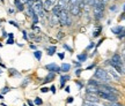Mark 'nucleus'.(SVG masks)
<instances>
[{
    "label": "nucleus",
    "mask_w": 125,
    "mask_h": 106,
    "mask_svg": "<svg viewBox=\"0 0 125 106\" xmlns=\"http://www.w3.org/2000/svg\"><path fill=\"white\" fill-rule=\"evenodd\" d=\"M94 76L96 79L101 80V82H103V83H109L112 80L111 76L109 75V73L105 69H103V68H96V71L94 73Z\"/></svg>",
    "instance_id": "obj_1"
},
{
    "label": "nucleus",
    "mask_w": 125,
    "mask_h": 106,
    "mask_svg": "<svg viewBox=\"0 0 125 106\" xmlns=\"http://www.w3.org/2000/svg\"><path fill=\"white\" fill-rule=\"evenodd\" d=\"M104 6L105 5L101 2V1H97L96 4L94 5V16H95V20H102L103 18V12H104Z\"/></svg>",
    "instance_id": "obj_2"
},
{
    "label": "nucleus",
    "mask_w": 125,
    "mask_h": 106,
    "mask_svg": "<svg viewBox=\"0 0 125 106\" xmlns=\"http://www.w3.org/2000/svg\"><path fill=\"white\" fill-rule=\"evenodd\" d=\"M32 8L35 10V13L38 15V18H44V4L42 0H36L34 5H32Z\"/></svg>",
    "instance_id": "obj_3"
},
{
    "label": "nucleus",
    "mask_w": 125,
    "mask_h": 106,
    "mask_svg": "<svg viewBox=\"0 0 125 106\" xmlns=\"http://www.w3.org/2000/svg\"><path fill=\"white\" fill-rule=\"evenodd\" d=\"M96 95H97L100 98H102V99H105V100H108V102H110V103L117 102V96H116V95H114V93L104 92V91H101V90H98Z\"/></svg>",
    "instance_id": "obj_4"
},
{
    "label": "nucleus",
    "mask_w": 125,
    "mask_h": 106,
    "mask_svg": "<svg viewBox=\"0 0 125 106\" xmlns=\"http://www.w3.org/2000/svg\"><path fill=\"white\" fill-rule=\"evenodd\" d=\"M68 10L67 9H62L60 15H59V24L62 26H66V22L68 20Z\"/></svg>",
    "instance_id": "obj_5"
},
{
    "label": "nucleus",
    "mask_w": 125,
    "mask_h": 106,
    "mask_svg": "<svg viewBox=\"0 0 125 106\" xmlns=\"http://www.w3.org/2000/svg\"><path fill=\"white\" fill-rule=\"evenodd\" d=\"M107 71L109 73V75L111 76V79L117 80V81H118V80L121 79V74H119V73H118V71H117L116 69L114 68V67L109 66V67H108V69H107Z\"/></svg>",
    "instance_id": "obj_6"
},
{
    "label": "nucleus",
    "mask_w": 125,
    "mask_h": 106,
    "mask_svg": "<svg viewBox=\"0 0 125 106\" xmlns=\"http://www.w3.org/2000/svg\"><path fill=\"white\" fill-rule=\"evenodd\" d=\"M45 69H48L51 73H60V67L57 66L54 62L49 63V65H45Z\"/></svg>",
    "instance_id": "obj_7"
},
{
    "label": "nucleus",
    "mask_w": 125,
    "mask_h": 106,
    "mask_svg": "<svg viewBox=\"0 0 125 106\" xmlns=\"http://www.w3.org/2000/svg\"><path fill=\"white\" fill-rule=\"evenodd\" d=\"M114 63H116V65H118V66H121V67H123V66H125L124 65V62H123V59H122V57L119 55V54H114L112 55V58L110 59Z\"/></svg>",
    "instance_id": "obj_8"
},
{
    "label": "nucleus",
    "mask_w": 125,
    "mask_h": 106,
    "mask_svg": "<svg viewBox=\"0 0 125 106\" xmlns=\"http://www.w3.org/2000/svg\"><path fill=\"white\" fill-rule=\"evenodd\" d=\"M71 80V76L70 75H62L60 76V89L65 88L66 87V82Z\"/></svg>",
    "instance_id": "obj_9"
},
{
    "label": "nucleus",
    "mask_w": 125,
    "mask_h": 106,
    "mask_svg": "<svg viewBox=\"0 0 125 106\" xmlns=\"http://www.w3.org/2000/svg\"><path fill=\"white\" fill-rule=\"evenodd\" d=\"M62 8L59 6V5H57V4H56L53 7L51 8L52 14H53V15H56V16H58V18H59V15H60V13H62Z\"/></svg>",
    "instance_id": "obj_10"
},
{
    "label": "nucleus",
    "mask_w": 125,
    "mask_h": 106,
    "mask_svg": "<svg viewBox=\"0 0 125 106\" xmlns=\"http://www.w3.org/2000/svg\"><path fill=\"white\" fill-rule=\"evenodd\" d=\"M71 14L72 15H74V16H78L79 14H80V12H81V9L79 8V6H78V4L76 5H72V7H71Z\"/></svg>",
    "instance_id": "obj_11"
},
{
    "label": "nucleus",
    "mask_w": 125,
    "mask_h": 106,
    "mask_svg": "<svg viewBox=\"0 0 125 106\" xmlns=\"http://www.w3.org/2000/svg\"><path fill=\"white\" fill-rule=\"evenodd\" d=\"M98 91V88L97 87H95V85H90L88 84V87H87V93H89V95H96Z\"/></svg>",
    "instance_id": "obj_12"
},
{
    "label": "nucleus",
    "mask_w": 125,
    "mask_h": 106,
    "mask_svg": "<svg viewBox=\"0 0 125 106\" xmlns=\"http://www.w3.org/2000/svg\"><path fill=\"white\" fill-rule=\"evenodd\" d=\"M86 100L89 102V103H95V104H97V103L100 102V99H98L97 97H95V96H93V95H89V93H87Z\"/></svg>",
    "instance_id": "obj_13"
},
{
    "label": "nucleus",
    "mask_w": 125,
    "mask_h": 106,
    "mask_svg": "<svg viewBox=\"0 0 125 106\" xmlns=\"http://www.w3.org/2000/svg\"><path fill=\"white\" fill-rule=\"evenodd\" d=\"M70 69H71V63H67V62L62 63V67H60L62 73H67V71H70Z\"/></svg>",
    "instance_id": "obj_14"
},
{
    "label": "nucleus",
    "mask_w": 125,
    "mask_h": 106,
    "mask_svg": "<svg viewBox=\"0 0 125 106\" xmlns=\"http://www.w3.org/2000/svg\"><path fill=\"white\" fill-rule=\"evenodd\" d=\"M54 76H56V73H51V71H50L49 74L46 75V77L44 79L43 83L45 84V83H49V82H51V81H52V80L54 79Z\"/></svg>",
    "instance_id": "obj_15"
},
{
    "label": "nucleus",
    "mask_w": 125,
    "mask_h": 106,
    "mask_svg": "<svg viewBox=\"0 0 125 106\" xmlns=\"http://www.w3.org/2000/svg\"><path fill=\"white\" fill-rule=\"evenodd\" d=\"M14 4H15V7H16L18 10H20V12H23V10H24V5H23L20 0H14Z\"/></svg>",
    "instance_id": "obj_16"
},
{
    "label": "nucleus",
    "mask_w": 125,
    "mask_h": 106,
    "mask_svg": "<svg viewBox=\"0 0 125 106\" xmlns=\"http://www.w3.org/2000/svg\"><path fill=\"white\" fill-rule=\"evenodd\" d=\"M50 23H51V26H57V24L59 23V18L58 16H56V15H52L51 18H50Z\"/></svg>",
    "instance_id": "obj_17"
},
{
    "label": "nucleus",
    "mask_w": 125,
    "mask_h": 106,
    "mask_svg": "<svg viewBox=\"0 0 125 106\" xmlns=\"http://www.w3.org/2000/svg\"><path fill=\"white\" fill-rule=\"evenodd\" d=\"M57 52V47L56 46H49L48 49H46V53H48V55H53L54 53Z\"/></svg>",
    "instance_id": "obj_18"
},
{
    "label": "nucleus",
    "mask_w": 125,
    "mask_h": 106,
    "mask_svg": "<svg viewBox=\"0 0 125 106\" xmlns=\"http://www.w3.org/2000/svg\"><path fill=\"white\" fill-rule=\"evenodd\" d=\"M87 54H86V53H81V54H78V60H79V61L81 62V63H82V62H85L86 60H87Z\"/></svg>",
    "instance_id": "obj_19"
},
{
    "label": "nucleus",
    "mask_w": 125,
    "mask_h": 106,
    "mask_svg": "<svg viewBox=\"0 0 125 106\" xmlns=\"http://www.w3.org/2000/svg\"><path fill=\"white\" fill-rule=\"evenodd\" d=\"M111 31L114 32V34H115V35H119L122 31H123V26H117V28H112Z\"/></svg>",
    "instance_id": "obj_20"
},
{
    "label": "nucleus",
    "mask_w": 125,
    "mask_h": 106,
    "mask_svg": "<svg viewBox=\"0 0 125 106\" xmlns=\"http://www.w3.org/2000/svg\"><path fill=\"white\" fill-rule=\"evenodd\" d=\"M42 54H43V53H42V51H38V50H36L35 52H34V57H35L36 59L38 60V61H41V59H42Z\"/></svg>",
    "instance_id": "obj_21"
},
{
    "label": "nucleus",
    "mask_w": 125,
    "mask_h": 106,
    "mask_svg": "<svg viewBox=\"0 0 125 106\" xmlns=\"http://www.w3.org/2000/svg\"><path fill=\"white\" fill-rule=\"evenodd\" d=\"M101 83H103V82H101V81H95V80H89V81H88V84L95 85V87H98Z\"/></svg>",
    "instance_id": "obj_22"
},
{
    "label": "nucleus",
    "mask_w": 125,
    "mask_h": 106,
    "mask_svg": "<svg viewBox=\"0 0 125 106\" xmlns=\"http://www.w3.org/2000/svg\"><path fill=\"white\" fill-rule=\"evenodd\" d=\"M86 5H88V6H90V7H93L94 5L97 2V0H85Z\"/></svg>",
    "instance_id": "obj_23"
},
{
    "label": "nucleus",
    "mask_w": 125,
    "mask_h": 106,
    "mask_svg": "<svg viewBox=\"0 0 125 106\" xmlns=\"http://www.w3.org/2000/svg\"><path fill=\"white\" fill-rule=\"evenodd\" d=\"M34 104H35V105H42V104H43V100H42L40 97H36L35 99H34Z\"/></svg>",
    "instance_id": "obj_24"
},
{
    "label": "nucleus",
    "mask_w": 125,
    "mask_h": 106,
    "mask_svg": "<svg viewBox=\"0 0 125 106\" xmlns=\"http://www.w3.org/2000/svg\"><path fill=\"white\" fill-rule=\"evenodd\" d=\"M31 18H32V22H34V24H36V23H38V21H40V18H38V15L37 14H34L32 16H31Z\"/></svg>",
    "instance_id": "obj_25"
},
{
    "label": "nucleus",
    "mask_w": 125,
    "mask_h": 106,
    "mask_svg": "<svg viewBox=\"0 0 125 106\" xmlns=\"http://www.w3.org/2000/svg\"><path fill=\"white\" fill-rule=\"evenodd\" d=\"M9 74H10V75H16V76L20 75V74L18 73V71L14 69V68H9Z\"/></svg>",
    "instance_id": "obj_26"
},
{
    "label": "nucleus",
    "mask_w": 125,
    "mask_h": 106,
    "mask_svg": "<svg viewBox=\"0 0 125 106\" xmlns=\"http://www.w3.org/2000/svg\"><path fill=\"white\" fill-rule=\"evenodd\" d=\"M10 91V88H8V87H5V88L1 89V95H5V93H7Z\"/></svg>",
    "instance_id": "obj_27"
},
{
    "label": "nucleus",
    "mask_w": 125,
    "mask_h": 106,
    "mask_svg": "<svg viewBox=\"0 0 125 106\" xmlns=\"http://www.w3.org/2000/svg\"><path fill=\"white\" fill-rule=\"evenodd\" d=\"M82 106H98V105L95 104V103H89V102H87V100H85V103H83Z\"/></svg>",
    "instance_id": "obj_28"
},
{
    "label": "nucleus",
    "mask_w": 125,
    "mask_h": 106,
    "mask_svg": "<svg viewBox=\"0 0 125 106\" xmlns=\"http://www.w3.org/2000/svg\"><path fill=\"white\" fill-rule=\"evenodd\" d=\"M62 47H64L65 50H67V51H68L70 53L73 52V49H72V47H70V46H68L67 44H62Z\"/></svg>",
    "instance_id": "obj_29"
},
{
    "label": "nucleus",
    "mask_w": 125,
    "mask_h": 106,
    "mask_svg": "<svg viewBox=\"0 0 125 106\" xmlns=\"http://www.w3.org/2000/svg\"><path fill=\"white\" fill-rule=\"evenodd\" d=\"M6 44L7 45H13L14 44V38H8L6 40Z\"/></svg>",
    "instance_id": "obj_30"
},
{
    "label": "nucleus",
    "mask_w": 125,
    "mask_h": 106,
    "mask_svg": "<svg viewBox=\"0 0 125 106\" xmlns=\"http://www.w3.org/2000/svg\"><path fill=\"white\" fill-rule=\"evenodd\" d=\"M50 89L49 88H46V87H43V88H41V92L42 93H46L48 91H49Z\"/></svg>",
    "instance_id": "obj_31"
},
{
    "label": "nucleus",
    "mask_w": 125,
    "mask_h": 106,
    "mask_svg": "<svg viewBox=\"0 0 125 106\" xmlns=\"http://www.w3.org/2000/svg\"><path fill=\"white\" fill-rule=\"evenodd\" d=\"M64 36H65V34H64L62 31H59L58 35H57V38H58V39H60V38H64Z\"/></svg>",
    "instance_id": "obj_32"
},
{
    "label": "nucleus",
    "mask_w": 125,
    "mask_h": 106,
    "mask_svg": "<svg viewBox=\"0 0 125 106\" xmlns=\"http://www.w3.org/2000/svg\"><path fill=\"white\" fill-rule=\"evenodd\" d=\"M22 34H23V39H24V40H28V38H29V37H28L27 31H26V30H23V31H22Z\"/></svg>",
    "instance_id": "obj_33"
},
{
    "label": "nucleus",
    "mask_w": 125,
    "mask_h": 106,
    "mask_svg": "<svg viewBox=\"0 0 125 106\" xmlns=\"http://www.w3.org/2000/svg\"><path fill=\"white\" fill-rule=\"evenodd\" d=\"M73 102H74V98L72 97V96H71V97H68V98H67V100H66L67 104H72Z\"/></svg>",
    "instance_id": "obj_34"
},
{
    "label": "nucleus",
    "mask_w": 125,
    "mask_h": 106,
    "mask_svg": "<svg viewBox=\"0 0 125 106\" xmlns=\"http://www.w3.org/2000/svg\"><path fill=\"white\" fill-rule=\"evenodd\" d=\"M9 24L14 26L15 28H19V23H18V22H15V21H12V20H10V21H9Z\"/></svg>",
    "instance_id": "obj_35"
},
{
    "label": "nucleus",
    "mask_w": 125,
    "mask_h": 106,
    "mask_svg": "<svg viewBox=\"0 0 125 106\" xmlns=\"http://www.w3.org/2000/svg\"><path fill=\"white\" fill-rule=\"evenodd\" d=\"M75 83H76V85H78V88H79V90L83 88V84L81 83V82H79V81H75Z\"/></svg>",
    "instance_id": "obj_36"
},
{
    "label": "nucleus",
    "mask_w": 125,
    "mask_h": 106,
    "mask_svg": "<svg viewBox=\"0 0 125 106\" xmlns=\"http://www.w3.org/2000/svg\"><path fill=\"white\" fill-rule=\"evenodd\" d=\"M50 91H51V92L53 93V95H54V93H56V92H57V90H56V87H54L53 84L51 85V88H50Z\"/></svg>",
    "instance_id": "obj_37"
},
{
    "label": "nucleus",
    "mask_w": 125,
    "mask_h": 106,
    "mask_svg": "<svg viewBox=\"0 0 125 106\" xmlns=\"http://www.w3.org/2000/svg\"><path fill=\"white\" fill-rule=\"evenodd\" d=\"M109 106H123L122 104H119V103H117V102H114V103H110L109 104Z\"/></svg>",
    "instance_id": "obj_38"
},
{
    "label": "nucleus",
    "mask_w": 125,
    "mask_h": 106,
    "mask_svg": "<svg viewBox=\"0 0 125 106\" xmlns=\"http://www.w3.org/2000/svg\"><path fill=\"white\" fill-rule=\"evenodd\" d=\"M94 46H95V43H93V42H92V43H89V45L87 46V50H92Z\"/></svg>",
    "instance_id": "obj_39"
},
{
    "label": "nucleus",
    "mask_w": 125,
    "mask_h": 106,
    "mask_svg": "<svg viewBox=\"0 0 125 106\" xmlns=\"http://www.w3.org/2000/svg\"><path fill=\"white\" fill-rule=\"evenodd\" d=\"M58 54V57L60 60H64V58H65V53H57Z\"/></svg>",
    "instance_id": "obj_40"
},
{
    "label": "nucleus",
    "mask_w": 125,
    "mask_h": 106,
    "mask_svg": "<svg viewBox=\"0 0 125 106\" xmlns=\"http://www.w3.org/2000/svg\"><path fill=\"white\" fill-rule=\"evenodd\" d=\"M122 59H123V62H124V65H125V49L122 51Z\"/></svg>",
    "instance_id": "obj_41"
},
{
    "label": "nucleus",
    "mask_w": 125,
    "mask_h": 106,
    "mask_svg": "<svg viewBox=\"0 0 125 106\" xmlns=\"http://www.w3.org/2000/svg\"><path fill=\"white\" fill-rule=\"evenodd\" d=\"M81 73H82V69H81V68H80V69H76V71H75V75L76 76H80Z\"/></svg>",
    "instance_id": "obj_42"
},
{
    "label": "nucleus",
    "mask_w": 125,
    "mask_h": 106,
    "mask_svg": "<svg viewBox=\"0 0 125 106\" xmlns=\"http://www.w3.org/2000/svg\"><path fill=\"white\" fill-rule=\"evenodd\" d=\"M27 104H28V106H35V104L31 102L30 99H27Z\"/></svg>",
    "instance_id": "obj_43"
},
{
    "label": "nucleus",
    "mask_w": 125,
    "mask_h": 106,
    "mask_svg": "<svg viewBox=\"0 0 125 106\" xmlns=\"http://www.w3.org/2000/svg\"><path fill=\"white\" fill-rule=\"evenodd\" d=\"M29 47H30L31 50H34V51H36V50H37V46H36V45H34V44H30V45H29Z\"/></svg>",
    "instance_id": "obj_44"
},
{
    "label": "nucleus",
    "mask_w": 125,
    "mask_h": 106,
    "mask_svg": "<svg viewBox=\"0 0 125 106\" xmlns=\"http://www.w3.org/2000/svg\"><path fill=\"white\" fill-rule=\"evenodd\" d=\"M71 24H72V20L68 18V20H67V22H66V26H71Z\"/></svg>",
    "instance_id": "obj_45"
},
{
    "label": "nucleus",
    "mask_w": 125,
    "mask_h": 106,
    "mask_svg": "<svg viewBox=\"0 0 125 106\" xmlns=\"http://www.w3.org/2000/svg\"><path fill=\"white\" fill-rule=\"evenodd\" d=\"M100 31H101V29H100V30L98 31H95V32H94V37H98V36H100Z\"/></svg>",
    "instance_id": "obj_46"
},
{
    "label": "nucleus",
    "mask_w": 125,
    "mask_h": 106,
    "mask_svg": "<svg viewBox=\"0 0 125 106\" xmlns=\"http://www.w3.org/2000/svg\"><path fill=\"white\" fill-rule=\"evenodd\" d=\"M28 83H29V79L24 80V82H23V83H22V87H26V85H27Z\"/></svg>",
    "instance_id": "obj_47"
},
{
    "label": "nucleus",
    "mask_w": 125,
    "mask_h": 106,
    "mask_svg": "<svg viewBox=\"0 0 125 106\" xmlns=\"http://www.w3.org/2000/svg\"><path fill=\"white\" fill-rule=\"evenodd\" d=\"M7 36H8V34H7V32H6L5 30H2V37H4V38H6Z\"/></svg>",
    "instance_id": "obj_48"
},
{
    "label": "nucleus",
    "mask_w": 125,
    "mask_h": 106,
    "mask_svg": "<svg viewBox=\"0 0 125 106\" xmlns=\"http://www.w3.org/2000/svg\"><path fill=\"white\" fill-rule=\"evenodd\" d=\"M74 62V65H75L76 67H79V66H81V62L80 61H73Z\"/></svg>",
    "instance_id": "obj_49"
},
{
    "label": "nucleus",
    "mask_w": 125,
    "mask_h": 106,
    "mask_svg": "<svg viewBox=\"0 0 125 106\" xmlns=\"http://www.w3.org/2000/svg\"><path fill=\"white\" fill-rule=\"evenodd\" d=\"M36 36H35V34L34 32H31V34H29V38H35Z\"/></svg>",
    "instance_id": "obj_50"
},
{
    "label": "nucleus",
    "mask_w": 125,
    "mask_h": 106,
    "mask_svg": "<svg viewBox=\"0 0 125 106\" xmlns=\"http://www.w3.org/2000/svg\"><path fill=\"white\" fill-rule=\"evenodd\" d=\"M65 91H66V92H70V91H71V89H70V87H68V85H66V87H65Z\"/></svg>",
    "instance_id": "obj_51"
},
{
    "label": "nucleus",
    "mask_w": 125,
    "mask_h": 106,
    "mask_svg": "<svg viewBox=\"0 0 125 106\" xmlns=\"http://www.w3.org/2000/svg\"><path fill=\"white\" fill-rule=\"evenodd\" d=\"M8 38H14V34H13V32H9V34H8Z\"/></svg>",
    "instance_id": "obj_52"
},
{
    "label": "nucleus",
    "mask_w": 125,
    "mask_h": 106,
    "mask_svg": "<svg viewBox=\"0 0 125 106\" xmlns=\"http://www.w3.org/2000/svg\"><path fill=\"white\" fill-rule=\"evenodd\" d=\"M94 66H95V65H90V66H88V67H87V69H88V71H89V69H93V68H94Z\"/></svg>",
    "instance_id": "obj_53"
},
{
    "label": "nucleus",
    "mask_w": 125,
    "mask_h": 106,
    "mask_svg": "<svg viewBox=\"0 0 125 106\" xmlns=\"http://www.w3.org/2000/svg\"><path fill=\"white\" fill-rule=\"evenodd\" d=\"M0 67H2V68H6V65H5V63H2V62L0 61Z\"/></svg>",
    "instance_id": "obj_54"
},
{
    "label": "nucleus",
    "mask_w": 125,
    "mask_h": 106,
    "mask_svg": "<svg viewBox=\"0 0 125 106\" xmlns=\"http://www.w3.org/2000/svg\"><path fill=\"white\" fill-rule=\"evenodd\" d=\"M109 1H110V0H101V2H103L104 5L107 4V2H109Z\"/></svg>",
    "instance_id": "obj_55"
},
{
    "label": "nucleus",
    "mask_w": 125,
    "mask_h": 106,
    "mask_svg": "<svg viewBox=\"0 0 125 106\" xmlns=\"http://www.w3.org/2000/svg\"><path fill=\"white\" fill-rule=\"evenodd\" d=\"M115 9H116V6H111L110 7V10H115Z\"/></svg>",
    "instance_id": "obj_56"
},
{
    "label": "nucleus",
    "mask_w": 125,
    "mask_h": 106,
    "mask_svg": "<svg viewBox=\"0 0 125 106\" xmlns=\"http://www.w3.org/2000/svg\"><path fill=\"white\" fill-rule=\"evenodd\" d=\"M0 99H4V95H1V93H0Z\"/></svg>",
    "instance_id": "obj_57"
},
{
    "label": "nucleus",
    "mask_w": 125,
    "mask_h": 106,
    "mask_svg": "<svg viewBox=\"0 0 125 106\" xmlns=\"http://www.w3.org/2000/svg\"><path fill=\"white\" fill-rule=\"evenodd\" d=\"M123 10L125 12V4H124V6H123Z\"/></svg>",
    "instance_id": "obj_58"
},
{
    "label": "nucleus",
    "mask_w": 125,
    "mask_h": 106,
    "mask_svg": "<svg viewBox=\"0 0 125 106\" xmlns=\"http://www.w3.org/2000/svg\"><path fill=\"white\" fill-rule=\"evenodd\" d=\"M1 74H2V71H1V69H0V75H1Z\"/></svg>",
    "instance_id": "obj_59"
},
{
    "label": "nucleus",
    "mask_w": 125,
    "mask_h": 106,
    "mask_svg": "<svg viewBox=\"0 0 125 106\" xmlns=\"http://www.w3.org/2000/svg\"><path fill=\"white\" fill-rule=\"evenodd\" d=\"M0 47H2V44H1V43H0Z\"/></svg>",
    "instance_id": "obj_60"
},
{
    "label": "nucleus",
    "mask_w": 125,
    "mask_h": 106,
    "mask_svg": "<svg viewBox=\"0 0 125 106\" xmlns=\"http://www.w3.org/2000/svg\"><path fill=\"white\" fill-rule=\"evenodd\" d=\"M23 106H28V105H26V104H23Z\"/></svg>",
    "instance_id": "obj_61"
},
{
    "label": "nucleus",
    "mask_w": 125,
    "mask_h": 106,
    "mask_svg": "<svg viewBox=\"0 0 125 106\" xmlns=\"http://www.w3.org/2000/svg\"><path fill=\"white\" fill-rule=\"evenodd\" d=\"M0 61H1V58H0Z\"/></svg>",
    "instance_id": "obj_62"
},
{
    "label": "nucleus",
    "mask_w": 125,
    "mask_h": 106,
    "mask_svg": "<svg viewBox=\"0 0 125 106\" xmlns=\"http://www.w3.org/2000/svg\"><path fill=\"white\" fill-rule=\"evenodd\" d=\"M0 21H1V20H0Z\"/></svg>",
    "instance_id": "obj_63"
}]
</instances>
